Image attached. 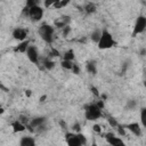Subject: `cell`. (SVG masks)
<instances>
[{
  "mask_svg": "<svg viewBox=\"0 0 146 146\" xmlns=\"http://www.w3.org/2000/svg\"><path fill=\"white\" fill-rule=\"evenodd\" d=\"M86 70L88 73L90 74H96L97 73V66H96V63L94 60H89L87 64H86Z\"/></svg>",
  "mask_w": 146,
  "mask_h": 146,
  "instance_id": "obj_15",
  "label": "cell"
},
{
  "mask_svg": "<svg viewBox=\"0 0 146 146\" xmlns=\"http://www.w3.org/2000/svg\"><path fill=\"white\" fill-rule=\"evenodd\" d=\"M44 123H46V117L44 116H38V117L32 119L29 124H30L31 128H34V129L39 130V129L44 127Z\"/></svg>",
  "mask_w": 146,
  "mask_h": 146,
  "instance_id": "obj_11",
  "label": "cell"
},
{
  "mask_svg": "<svg viewBox=\"0 0 146 146\" xmlns=\"http://www.w3.org/2000/svg\"><path fill=\"white\" fill-rule=\"evenodd\" d=\"M54 2H55V1H44V6H46V7H50V6L54 5Z\"/></svg>",
  "mask_w": 146,
  "mask_h": 146,
  "instance_id": "obj_27",
  "label": "cell"
},
{
  "mask_svg": "<svg viewBox=\"0 0 146 146\" xmlns=\"http://www.w3.org/2000/svg\"><path fill=\"white\" fill-rule=\"evenodd\" d=\"M73 59H74V51L72 49H70L66 52H64V60H71V62H73Z\"/></svg>",
  "mask_w": 146,
  "mask_h": 146,
  "instance_id": "obj_18",
  "label": "cell"
},
{
  "mask_svg": "<svg viewBox=\"0 0 146 146\" xmlns=\"http://www.w3.org/2000/svg\"><path fill=\"white\" fill-rule=\"evenodd\" d=\"M73 130H74L75 132H80V125H79V123H75V124L73 125Z\"/></svg>",
  "mask_w": 146,
  "mask_h": 146,
  "instance_id": "obj_25",
  "label": "cell"
},
{
  "mask_svg": "<svg viewBox=\"0 0 146 146\" xmlns=\"http://www.w3.org/2000/svg\"><path fill=\"white\" fill-rule=\"evenodd\" d=\"M29 46H30L29 40L22 41V42H19V43H18V44H17V46L14 48V51H15V52H25Z\"/></svg>",
  "mask_w": 146,
  "mask_h": 146,
  "instance_id": "obj_13",
  "label": "cell"
},
{
  "mask_svg": "<svg viewBox=\"0 0 146 146\" xmlns=\"http://www.w3.org/2000/svg\"><path fill=\"white\" fill-rule=\"evenodd\" d=\"M51 54H52L51 56H59V54H58V51H57V50H52V51H51Z\"/></svg>",
  "mask_w": 146,
  "mask_h": 146,
  "instance_id": "obj_29",
  "label": "cell"
},
{
  "mask_svg": "<svg viewBox=\"0 0 146 146\" xmlns=\"http://www.w3.org/2000/svg\"><path fill=\"white\" fill-rule=\"evenodd\" d=\"M91 146H98V145L96 144V141H92V144H91Z\"/></svg>",
  "mask_w": 146,
  "mask_h": 146,
  "instance_id": "obj_31",
  "label": "cell"
},
{
  "mask_svg": "<svg viewBox=\"0 0 146 146\" xmlns=\"http://www.w3.org/2000/svg\"><path fill=\"white\" fill-rule=\"evenodd\" d=\"M125 129L129 130L132 135L139 137L141 136V125L138 123V122H131V123H128L125 125Z\"/></svg>",
  "mask_w": 146,
  "mask_h": 146,
  "instance_id": "obj_10",
  "label": "cell"
},
{
  "mask_svg": "<svg viewBox=\"0 0 146 146\" xmlns=\"http://www.w3.org/2000/svg\"><path fill=\"white\" fill-rule=\"evenodd\" d=\"M140 121H141V125L145 127L146 125V108L145 107L140 110Z\"/></svg>",
  "mask_w": 146,
  "mask_h": 146,
  "instance_id": "obj_21",
  "label": "cell"
},
{
  "mask_svg": "<svg viewBox=\"0 0 146 146\" xmlns=\"http://www.w3.org/2000/svg\"><path fill=\"white\" fill-rule=\"evenodd\" d=\"M94 130H95V131H97V132H100V128H99V125H97V124H96V125H94Z\"/></svg>",
  "mask_w": 146,
  "mask_h": 146,
  "instance_id": "obj_28",
  "label": "cell"
},
{
  "mask_svg": "<svg viewBox=\"0 0 146 146\" xmlns=\"http://www.w3.org/2000/svg\"><path fill=\"white\" fill-rule=\"evenodd\" d=\"M11 128H13L14 132H22V131L25 130L26 127H25V124H24L22 121L17 120V121H15V122L11 124Z\"/></svg>",
  "mask_w": 146,
  "mask_h": 146,
  "instance_id": "obj_14",
  "label": "cell"
},
{
  "mask_svg": "<svg viewBox=\"0 0 146 146\" xmlns=\"http://www.w3.org/2000/svg\"><path fill=\"white\" fill-rule=\"evenodd\" d=\"M68 5V0H57V1H55L54 2V5H52V7H55V8H62V7H65V6H67Z\"/></svg>",
  "mask_w": 146,
  "mask_h": 146,
  "instance_id": "obj_20",
  "label": "cell"
},
{
  "mask_svg": "<svg viewBox=\"0 0 146 146\" xmlns=\"http://www.w3.org/2000/svg\"><path fill=\"white\" fill-rule=\"evenodd\" d=\"M19 146H36L35 139L31 136H24L19 140Z\"/></svg>",
  "mask_w": 146,
  "mask_h": 146,
  "instance_id": "obj_12",
  "label": "cell"
},
{
  "mask_svg": "<svg viewBox=\"0 0 146 146\" xmlns=\"http://www.w3.org/2000/svg\"><path fill=\"white\" fill-rule=\"evenodd\" d=\"M43 66H44L47 70H51V68L55 66V63H54L52 60H50V59H46V60L43 62Z\"/></svg>",
  "mask_w": 146,
  "mask_h": 146,
  "instance_id": "obj_22",
  "label": "cell"
},
{
  "mask_svg": "<svg viewBox=\"0 0 146 146\" xmlns=\"http://www.w3.org/2000/svg\"><path fill=\"white\" fill-rule=\"evenodd\" d=\"M72 71H73V73H75V74H78L79 73V67L76 66V64H74V66H73V68H72Z\"/></svg>",
  "mask_w": 146,
  "mask_h": 146,
  "instance_id": "obj_26",
  "label": "cell"
},
{
  "mask_svg": "<svg viewBox=\"0 0 146 146\" xmlns=\"http://www.w3.org/2000/svg\"><path fill=\"white\" fill-rule=\"evenodd\" d=\"M25 54H26V56L31 63H33V64L39 63V50L35 46H29Z\"/></svg>",
  "mask_w": 146,
  "mask_h": 146,
  "instance_id": "obj_7",
  "label": "cell"
},
{
  "mask_svg": "<svg viewBox=\"0 0 146 146\" xmlns=\"http://www.w3.org/2000/svg\"><path fill=\"white\" fill-rule=\"evenodd\" d=\"M108 146H110V145H108Z\"/></svg>",
  "mask_w": 146,
  "mask_h": 146,
  "instance_id": "obj_32",
  "label": "cell"
},
{
  "mask_svg": "<svg viewBox=\"0 0 146 146\" xmlns=\"http://www.w3.org/2000/svg\"><path fill=\"white\" fill-rule=\"evenodd\" d=\"M115 44V40L112 35V33L107 30V29H102V34H100V39L97 42V46L99 49H110L112 47H114Z\"/></svg>",
  "mask_w": 146,
  "mask_h": 146,
  "instance_id": "obj_1",
  "label": "cell"
},
{
  "mask_svg": "<svg viewBox=\"0 0 146 146\" xmlns=\"http://www.w3.org/2000/svg\"><path fill=\"white\" fill-rule=\"evenodd\" d=\"M105 138L110 146H125L122 138L120 136H115L114 133H107Z\"/></svg>",
  "mask_w": 146,
  "mask_h": 146,
  "instance_id": "obj_8",
  "label": "cell"
},
{
  "mask_svg": "<svg viewBox=\"0 0 146 146\" xmlns=\"http://www.w3.org/2000/svg\"><path fill=\"white\" fill-rule=\"evenodd\" d=\"M27 8V7H26ZM27 16L33 22V23H36V22H40L43 17V8L41 6L38 5H34L30 8H27Z\"/></svg>",
  "mask_w": 146,
  "mask_h": 146,
  "instance_id": "obj_5",
  "label": "cell"
},
{
  "mask_svg": "<svg viewBox=\"0 0 146 146\" xmlns=\"http://www.w3.org/2000/svg\"><path fill=\"white\" fill-rule=\"evenodd\" d=\"M100 34H102V30L100 29H96L92 33H91V35H90V38H91V40L94 41V42H98L99 41V39H100Z\"/></svg>",
  "mask_w": 146,
  "mask_h": 146,
  "instance_id": "obj_17",
  "label": "cell"
},
{
  "mask_svg": "<svg viewBox=\"0 0 146 146\" xmlns=\"http://www.w3.org/2000/svg\"><path fill=\"white\" fill-rule=\"evenodd\" d=\"M67 146H86L87 138L81 132H70L66 133Z\"/></svg>",
  "mask_w": 146,
  "mask_h": 146,
  "instance_id": "obj_3",
  "label": "cell"
},
{
  "mask_svg": "<svg viewBox=\"0 0 146 146\" xmlns=\"http://www.w3.org/2000/svg\"><path fill=\"white\" fill-rule=\"evenodd\" d=\"M83 10L87 13V14H92L96 11V5L94 2H87L83 7Z\"/></svg>",
  "mask_w": 146,
  "mask_h": 146,
  "instance_id": "obj_16",
  "label": "cell"
},
{
  "mask_svg": "<svg viewBox=\"0 0 146 146\" xmlns=\"http://www.w3.org/2000/svg\"><path fill=\"white\" fill-rule=\"evenodd\" d=\"M128 106H129V107H133V106H135V102H130V103L128 104Z\"/></svg>",
  "mask_w": 146,
  "mask_h": 146,
  "instance_id": "obj_30",
  "label": "cell"
},
{
  "mask_svg": "<svg viewBox=\"0 0 146 146\" xmlns=\"http://www.w3.org/2000/svg\"><path fill=\"white\" fill-rule=\"evenodd\" d=\"M107 121H108V123H110L112 127H114V128H116V127L119 125V123L116 122V120H115L114 117H108V119H107Z\"/></svg>",
  "mask_w": 146,
  "mask_h": 146,
  "instance_id": "obj_23",
  "label": "cell"
},
{
  "mask_svg": "<svg viewBox=\"0 0 146 146\" xmlns=\"http://www.w3.org/2000/svg\"><path fill=\"white\" fill-rule=\"evenodd\" d=\"M84 115H86V119L87 120H89V121H96V120H98V119L102 117L103 112H102V108L97 104H89V105L86 106Z\"/></svg>",
  "mask_w": 146,
  "mask_h": 146,
  "instance_id": "obj_4",
  "label": "cell"
},
{
  "mask_svg": "<svg viewBox=\"0 0 146 146\" xmlns=\"http://www.w3.org/2000/svg\"><path fill=\"white\" fill-rule=\"evenodd\" d=\"M146 29V17L144 15H140L137 17L136 22H135V26H133V33L132 35L135 36L136 34H140L145 31Z\"/></svg>",
  "mask_w": 146,
  "mask_h": 146,
  "instance_id": "obj_6",
  "label": "cell"
},
{
  "mask_svg": "<svg viewBox=\"0 0 146 146\" xmlns=\"http://www.w3.org/2000/svg\"><path fill=\"white\" fill-rule=\"evenodd\" d=\"M68 32H70V27H68V26L66 25V26L64 27V30H63V34H64V36H66Z\"/></svg>",
  "mask_w": 146,
  "mask_h": 146,
  "instance_id": "obj_24",
  "label": "cell"
},
{
  "mask_svg": "<svg viewBox=\"0 0 146 146\" xmlns=\"http://www.w3.org/2000/svg\"><path fill=\"white\" fill-rule=\"evenodd\" d=\"M62 67L63 68H65V70H72L73 68V66H74V63L73 62H71V60H62Z\"/></svg>",
  "mask_w": 146,
  "mask_h": 146,
  "instance_id": "obj_19",
  "label": "cell"
},
{
  "mask_svg": "<svg viewBox=\"0 0 146 146\" xmlns=\"http://www.w3.org/2000/svg\"><path fill=\"white\" fill-rule=\"evenodd\" d=\"M11 35H13V38L15 40H17L18 42H22V41H25L26 40L27 31L25 29H23V27H16V29H14Z\"/></svg>",
  "mask_w": 146,
  "mask_h": 146,
  "instance_id": "obj_9",
  "label": "cell"
},
{
  "mask_svg": "<svg viewBox=\"0 0 146 146\" xmlns=\"http://www.w3.org/2000/svg\"><path fill=\"white\" fill-rule=\"evenodd\" d=\"M39 35L40 38L46 42V43H52L55 39V27L50 24H42L39 30Z\"/></svg>",
  "mask_w": 146,
  "mask_h": 146,
  "instance_id": "obj_2",
  "label": "cell"
}]
</instances>
